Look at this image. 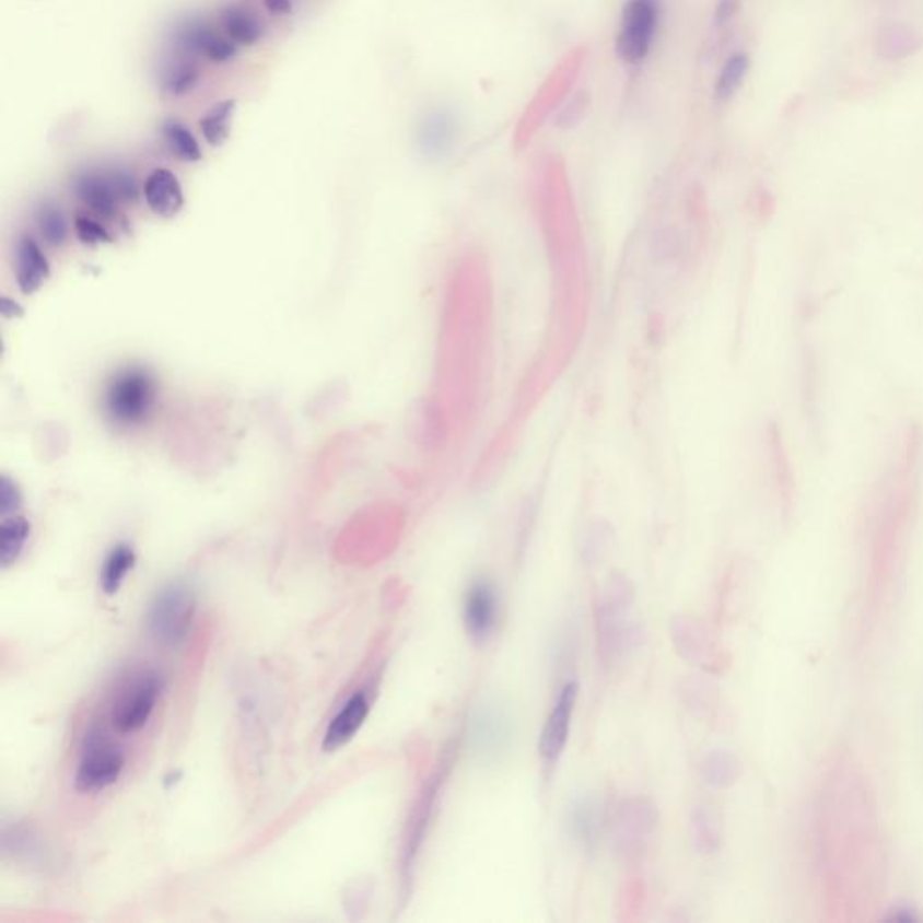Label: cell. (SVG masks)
Segmentation results:
<instances>
[{"instance_id": "cell-1", "label": "cell", "mask_w": 923, "mask_h": 923, "mask_svg": "<svg viewBox=\"0 0 923 923\" xmlns=\"http://www.w3.org/2000/svg\"><path fill=\"white\" fill-rule=\"evenodd\" d=\"M160 402V381L152 370L130 364L110 375L103 388V416L113 427H144Z\"/></svg>"}, {"instance_id": "cell-2", "label": "cell", "mask_w": 923, "mask_h": 923, "mask_svg": "<svg viewBox=\"0 0 923 923\" xmlns=\"http://www.w3.org/2000/svg\"><path fill=\"white\" fill-rule=\"evenodd\" d=\"M72 191L94 215L116 219L121 205L138 199V183L125 170H83L72 179Z\"/></svg>"}, {"instance_id": "cell-3", "label": "cell", "mask_w": 923, "mask_h": 923, "mask_svg": "<svg viewBox=\"0 0 923 923\" xmlns=\"http://www.w3.org/2000/svg\"><path fill=\"white\" fill-rule=\"evenodd\" d=\"M196 616V595L190 586L174 583L155 594L149 608V630L163 646L185 642Z\"/></svg>"}, {"instance_id": "cell-4", "label": "cell", "mask_w": 923, "mask_h": 923, "mask_svg": "<svg viewBox=\"0 0 923 923\" xmlns=\"http://www.w3.org/2000/svg\"><path fill=\"white\" fill-rule=\"evenodd\" d=\"M163 692V678L155 671H143L130 678L114 697L110 724L119 734L139 733L149 724Z\"/></svg>"}, {"instance_id": "cell-5", "label": "cell", "mask_w": 923, "mask_h": 923, "mask_svg": "<svg viewBox=\"0 0 923 923\" xmlns=\"http://www.w3.org/2000/svg\"><path fill=\"white\" fill-rule=\"evenodd\" d=\"M124 769V752L108 739L93 734L89 736L82 759L78 763L74 785L82 794H96L113 786L119 780Z\"/></svg>"}, {"instance_id": "cell-6", "label": "cell", "mask_w": 923, "mask_h": 923, "mask_svg": "<svg viewBox=\"0 0 923 923\" xmlns=\"http://www.w3.org/2000/svg\"><path fill=\"white\" fill-rule=\"evenodd\" d=\"M657 0H628L617 36V52L628 63H639L652 49L657 33Z\"/></svg>"}, {"instance_id": "cell-7", "label": "cell", "mask_w": 923, "mask_h": 923, "mask_svg": "<svg viewBox=\"0 0 923 923\" xmlns=\"http://www.w3.org/2000/svg\"><path fill=\"white\" fill-rule=\"evenodd\" d=\"M174 44L188 55H199L208 62L226 63L236 57V44L230 36L217 32L215 27L199 19H188L174 30Z\"/></svg>"}, {"instance_id": "cell-8", "label": "cell", "mask_w": 923, "mask_h": 923, "mask_svg": "<svg viewBox=\"0 0 923 923\" xmlns=\"http://www.w3.org/2000/svg\"><path fill=\"white\" fill-rule=\"evenodd\" d=\"M577 684L566 682L561 688L554 708L550 711L549 718L545 722L544 733L539 738V756L547 767H554L558 759L563 755L564 745L569 739L570 724L574 714L575 702H577Z\"/></svg>"}, {"instance_id": "cell-9", "label": "cell", "mask_w": 923, "mask_h": 923, "mask_svg": "<svg viewBox=\"0 0 923 923\" xmlns=\"http://www.w3.org/2000/svg\"><path fill=\"white\" fill-rule=\"evenodd\" d=\"M457 116L449 108H431L417 127V147L421 154L430 161H441L452 154L458 141Z\"/></svg>"}, {"instance_id": "cell-10", "label": "cell", "mask_w": 923, "mask_h": 923, "mask_svg": "<svg viewBox=\"0 0 923 923\" xmlns=\"http://www.w3.org/2000/svg\"><path fill=\"white\" fill-rule=\"evenodd\" d=\"M657 822L653 806L646 801H628L617 817V841L624 853H636L652 836Z\"/></svg>"}, {"instance_id": "cell-11", "label": "cell", "mask_w": 923, "mask_h": 923, "mask_svg": "<svg viewBox=\"0 0 923 923\" xmlns=\"http://www.w3.org/2000/svg\"><path fill=\"white\" fill-rule=\"evenodd\" d=\"M496 614L498 603L493 586L489 581H477L467 591L466 605H464L467 633L477 641H483L496 627Z\"/></svg>"}, {"instance_id": "cell-12", "label": "cell", "mask_w": 923, "mask_h": 923, "mask_svg": "<svg viewBox=\"0 0 923 923\" xmlns=\"http://www.w3.org/2000/svg\"><path fill=\"white\" fill-rule=\"evenodd\" d=\"M51 277V264L42 252L40 244L30 235H22L16 244L15 278L22 294L32 296Z\"/></svg>"}, {"instance_id": "cell-13", "label": "cell", "mask_w": 923, "mask_h": 923, "mask_svg": "<svg viewBox=\"0 0 923 923\" xmlns=\"http://www.w3.org/2000/svg\"><path fill=\"white\" fill-rule=\"evenodd\" d=\"M370 700L364 691H355L330 720L324 736V750L332 752L349 744L369 718Z\"/></svg>"}, {"instance_id": "cell-14", "label": "cell", "mask_w": 923, "mask_h": 923, "mask_svg": "<svg viewBox=\"0 0 923 923\" xmlns=\"http://www.w3.org/2000/svg\"><path fill=\"white\" fill-rule=\"evenodd\" d=\"M511 741V720L496 705H486L472 720V744L478 752L496 756Z\"/></svg>"}, {"instance_id": "cell-15", "label": "cell", "mask_w": 923, "mask_h": 923, "mask_svg": "<svg viewBox=\"0 0 923 923\" xmlns=\"http://www.w3.org/2000/svg\"><path fill=\"white\" fill-rule=\"evenodd\" d=\"M143 196L150 210L155 215L172 219L177 215L185 206V191L174 172L166 168H155L147 177L143 186Z\"/></svg>"}, {"instance_id": "cell-16", "label": "cell", "mask_w": 923, "mask_h": 923, "mask_svg": "<svg viewBox=\"0 0 923 923\" xmlns=\"http://www.w3.org/2000/svg\"><path fill=\"white\" fill-rule=\"evenodd\" d=\"M221 21L222 30L236 46H255L257 42L262 40V22L241 5H230L222 11Z\"/></svg>"}, {"instance_id": "cell-17", "label": "cell", "mask_w": 923, "mask_h": 923, "mask_svg": "<svg viewBox=\"0 0 923 923\" xmlns=\"http://www.w3.org/2000/svg\"><path fill=\"white\" fill-rule=\"evenodd\" d=\"M136 552L132 547L127 544H119L108 552L107 558L103 561L102 570H100V586L107 595L118 594L119 588L124 586L127 575L136 564Z\"/></svg>"}, {"instance_id": "cell-18", "label": "cell", "mask_w": 923, "mask_h": 923, "mask_svg": "<svg viewBox=\"0 0 923 923\" xmlns=\"http://www.w3.org/2000/svg\"><path fill=\"white\" fill-rule=\"evenodd\" d=\"M569 830L581 846L592 848L597 842L600 828L599 808L591 797L575 801L569 810Z\"/></svg>"}, {"instance_id": "cell-19", "label": "cell", "mask_w": 923, "mask_h": 923, "mask_svg": "<svg viewBox=\"0 0 923 923\" xmlns=\"http://www.w3.org/2000/svg\"><path fill=\"white\" fill-rule=\"evenodd\" d=\"M30 534H32V525L24 516H19V514L4 516L0 524V563L4 569L21 558L26 549Z\"/></svg>"}, {"instance_id": "cell-20", "label": "cell", "mask_w": 923, "mask_h": 923, "mask_svg": "<svg viewBox=\"0 0 923 923\" xmlns=\"http://www.w3.org/2000/svg\"><path fill=\"white\" fill-rule=\"evenodd\" d=\"M199 74V67L190 57L170 58L168 62L161 67V85L172 96H183L196 87Z\"/></svg>"}, {"instance_id": "cell-21", "label": "cell", "mask_w": 923, "mask_h": 923, "mask_svg": "<svg viewBox=\"0 0 923 923\" xmlns=\"http://www.w3.org/2000/svg\"><path fill=\"white\" fill-rule=\"evenodd\" d=\"M236 102L235 100H224V102L215 103L208 113L200 118L199 129L206 143L211 147H221L231 132V121L235 116Z\"/></svg>"}, {"instance_id": "cell-22", "label": "cell", "mask_w": 923, "mask_h": 923, "mask_svg": "<svg viewBox=\"0 0 923 923\" xmlns=\"http://www.w3.org/2000/svg\"><path fill=\"white\" fill-rule=\"evenodd\" d=\"M163 138L170 152L185 163H197L202 160V149L191 130L179 119H166L163 124Z\"/></svg>"}, {"instance_id": "cell-23", "label": "cell", "mask_w": 923, "mask_h": 923, "mask_svg": "<svg viewBox=\"0 0 923 923\" xmlns=\"http://www.w3.org/2000/svg\"><path fill=\"white\" fill-rule=\"evenodd\" d=\"M36 227L44 236V241L51 246H62L69 235V226H67V217L60 206L55 205L51 200L42 202L36 208Z\"/></svg>"}, {"instance_id": "cell-24", "label": "cell", "mask_w": 923, "mask_h": 923, "mask_svg": "<svg viewBox=\"0 0 923 923\" xmlns=\"http://www.w3.org/2000/svg\"><path fill=\"white\" fill-rule=\"evenodd\" d=\"M749 55L747 52H734L727 58V62L720 71L718 80L714 85V93L720 102H727L733 98V94L738 91L739 85L744 82L747 72H749Z\"/></svg>"}, {"instance_id": "cell-25", "label": "cell", "mask_w": 923, "mask_h": 923, "mask_svg": "<svg viewBox=\"0 0 923 923\" xmlns=\"http://www.w3.org/2000/svg\"><path fill=\"white\" fill-rule=\"evenodd\" d=\"M647 252L653 262L671 264L677 262L684 255V236L675 227H658L653 231L647 244Z\"/></svg>"}, {"instance_id": "cell-26", "label": "cell", "mask_w": 923, "mask_h": 923, "mask_svg": "<svg viewBox=\"0 0 923 923\" xmlns=\"http://www.w3.org/2000/svg\"><path fill=\"white\" fill-rule=\"evenodd\" d=\"M691 837L698 852L711 853L716 850V831L713 819L703 808H698L691 819Z\"/></svg>"}, {"instance_id": "cell-27", "label": "cell", "mask_w": 923, "mask_h": 923, "mask_svg": "<svg viewBox=\"0 0 923 923\" xmlns=\"http://www.w3.org/2000/svg\"><path fill=\"white\" fill-rule=\"evenodd\" d=\"M703 775L714 786H725L736 775V763L724 752H714L703 761Z\"/></svg>"}, {"instance_id": "cell-28", "label": "cell", "mask_w": 923, "mask_h": 923, "mask_svg": "<svg viewBox=\"0 0 923 923\" xmlns=\"http://www.w3.org/2000/svg\"><path fill=\"white\" fill-rule=\"evenodd\" d=\"M74 231H77L80 242L87 244V246H98V244L113 242V235H110L107 226L91 215H78L77 221H74Z\"/></svg>"}, {"instance_id": "cell-29", "label": "cell", "mask_w": 923, "mask_h": 923, "mask_svg": "<svg viewBox=\"0 0 923 923\" xmlns=\"http://www.w3.org/2000/svg\"><path fill=\"white\" fill-rule=\"evenodd\" d=\"M21 505L22 494L19 486L11 478H0V513H2V516L16 514Z\"/></svg>"}, {"instance_id": "cell-30", "label": "cell", "mask_w": 923, "mask_h": 923, "mask_svg": "<svg viewBox=\"0 0 923 923\" xmlns=\"http://www.w3.org/2000/svg\"><path fill=\"white\" fill-rule=\"evenodd\" d=\"M739 2L741 0H720L718 5H716V13H714V19H716L718 26H724V24H727L736 15Z\"/></svg>"}, {"instance_id": "cell-31", "label": "cell", "mask_w": 923, "mask_h": 923, "mask_svg": "<svg viewBox=\"0 0 923 923\" xmlns=\"http://www.w3.org/2000/svg\"><path fill=\"white\" fill-rule=\"evenodd\" d=\"M264 5H266L267 11L277 13V15H289L293 10L291 0H264Z\"/></svg>"}, {"instance_id": "cell-32", "label": "cell", "mask_w": 923, "mask_h": 923, "mask_svg": "<svg viewBox=\"0 0 923 923\" xmlns=\"http://www.w3.org/2000/svg\"><path fill=\"white\" fill-rule=\"evenodd\" d=\"M2 314H4L5 318H16V316L24 314V308L19 303L10 300V297H2Z\"/></svg>"}, {"instance_id": "cell-33", "label": "cell", "mask_w": 923, "mask_h": 923, "mask_svg": "<svg viewBox=\"0 0 923 923\" xmlns=\"http://www.w3.org/2000/svg\"><path fill=\"white\" fill-rule=\"evenodd\" d=\"M419 836H421V830H417L416 837H419ZM413 841H416V839H413ZM411 850H413V842H411L410 852H408V853H413V852H411Z\"/></svg>"}]
</instances>
